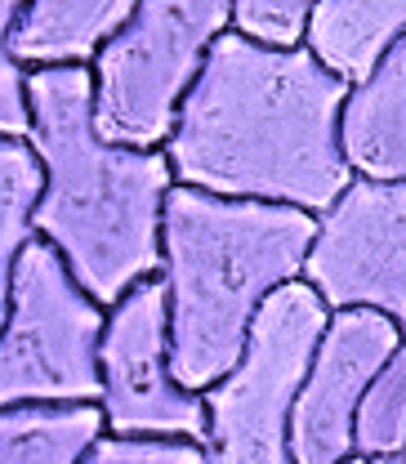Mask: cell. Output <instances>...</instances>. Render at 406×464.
Wrapping results in <instances>:
<instances>
[{
	"mask_svg": "<svg viewBox=\"0 0 406 464\" xmlns=\"http://www.w3.org/2000/svg\"><path fill=\"white\" fill-rule=\"evenodd\" d=\"M32 152L45 166L36 237L50 241L81 290L116 308L166 268L161 224L174 166L161 152L116 148L94 125V67H45L27 76Z\"/></svg>",
	"mask_w": 406,
	"mask_h": 464,
	"instance_id": "2",
	"label": "cell"
},
{
	"mask_svg": "<svg viewBox=\"0 0 406 464\" xmlns=\"http://www.w3.org/2000/svg\"><path fill=\"white\" fill-rule=\"evenodd\" d=\"M134 0H32L18 9L9 50L27 72L90 67L134 18Z\"/></svg>",
	"mask_w": 406,
	"mask_h": 464,
	"instance_id": "11",
	"label": "cell"
},
{
	"mask_svg": "<svg viewBox=\"0 0 406 464\" xmlns=\"http://www.w3.org/2000/svg\"><path fill=\"white\" fill-rule=\"evenodd\" d=\"M406 451V335L398 353L389 357L384 375L366 393L357 415V456L380 460V456H402Z\"/></svg>",
	"mask_w": 406,
	"mask_h": 464,
	"instance_id": "15",
	"label": "cell"
},
{
	"mask_svg": "<svg viewBox=\"0 0 406 464\" xmlns=\"http://www.w3.org/2000/svg\"><path fill=\"white\" fill-rule=\"evenodd\" d=\"M81 464H206L201 442H170V438H116L103 433Z\"/></svg>",
	"mask_w": 406,
	"mask_h": 464,
	"instance_id": "18",
	"label": "cell"
},
{
	"mask_svg": "<svg viewBox=\"0 0 406 464\" xmlns=\"http://www.w3.org/2000/svg\"><path fill=\"white\" fill-rule=\"evenodd\" d=\"M313 246L317 215L308 210L174 183L161 277L170 286V366L188 393H210L241 366L259 308L282 286L304 282Z\"/></svg>",
	"mask_w": 406,
	"mask_h": 464,
	"instance_id": "3",
	"label": "cell"
},
{
	"mask_svg": "<svg viewBox=\"0 0 406 464\" xmlns=\"http://www.w3.org/2000/svg\"><path fill=\"white\" fill-rule=\"evenodd\" d=\"M348 94L308 45L277 54L224 32L166 143L174 183L322 219L357 183L340 143Z\"/></svg>",
	"mask_w": 406,
	"mask_h": 464,
	"instance_id": "1",
	"label": "cell"
},
{
	"mask_svg": "<svg viewBox=\"0 0 406 464\" xmlns=\"http://www.w3.org/2000/svg\"><path fill=\"white\" fill-rule=\"evenodd\" d=\"M304 282L331 313L375 308L406 335V183L357 179L317 219Z\"/></svg>",
	"mask_w": 406,
	"mask_h": 464,
	"instance_id": "8",
	"label": "cell"
},
{
	"mask_svg": "<svg viewBox=\"0 0 406 464\" xmlns=\"http://www.w3.org/2000/svg\"><path fill=\"white\" fill-rule=\"evenodd\" d=\"M348 464H366V460H362V456H353V460H348Z\"/></svg>",
	"mask_w": 406,
	"mask_h": 464,
	"instance_id": "20",
	"label": "cell"
},
{
	"mask_svg": "<svg viewBox=\"0 0 406 464\" xmlns=\"http://www.w3.org/2000/svg\"><path fill=\"white\" fill-rule=\"evenodd\" d=\"M398 344L402 326L375 308H344L331 317L290 415L295 464H348L357 456L362 402Z\"/></svg>",
	"mask_w": 406,
	"mask_h": 464,
	"instance_id": "9",
	"label": "cell"
},
{
	"mask_svg": "<svg viewBox=\"0 0 406 464\" xmlns=\"http://www.w3.org/2000/svg\"><path fill=\"white\" fill-rule=\"evenodd\" d=\"M308 23H313V5L308 0H237L232 5V32L246 36L259 50H304L308 41Z\"/></svg>",
	"mask_w": 406,
	"mask_h": 464,
	"instance_id": "16",
	"label": "cell"
},
{
	"mask_svg": "<svg viewBox=\"0 0 406 464\" xmlns=\"http://www.w3.org/2000/svg\"><path fill=\"white\" fill-rule=\"evenodd\" d=\"M108 308L94 304L50 241H32L14 273L0 331V411L103 402Z\"/></svg>",
	"mask_w": 406,
	"mask_h": 464,
	"instance_id": "5",
	"label": "cell"
},
{
	"mask_svg": "<svg viewBox=\"0 0 406 464\" xmlns=\"http://www.w3.org/2000/svg\"><path fill=\"white\" fill-rule=\"evenodd\" d=\"M331 317L308 282H290L259 308L241 366L201 393L210 411L206 464H295L290 415Z\"/></svg>",
	"mask_w": 406,
	"mask_h": 464,
	"instance_id": "6",
	"label": "cell"
},
{
	"mask_svg": "<svg viewBox=\"0 0 406 464\" xmlns=\"http://www.w3.org/2000/svg\"><path fill=\"white\" fill-rule=\"evenodd\" d=\"M344 161L357 179L406 183V41L362 85L340 116Z\"/></svg>",
	"mask_w": 406,
	"mask_h": 464,
	"instance_id": "10",
	"label": "cell"
},
{
	"mask_svg": "<svg viewBox=\"0 0 406 464\" xmlns=\"http://www.w3.org/2000/svg\"><path fill=\"white\" fill-rule=\"evenodd\" d=\"M45 197V166L32 143L0 139V331L14 304V273L36 241V206Z\"/></svg>",
	"mask_w": 406,
	"mask_h": 464,
	"instance_id": "14",
	"label": "cell"
},
{
	"mask_svg": "<svg viewBox=\"0 0 406 464\" xmlns=\"http://www.w3.org/2000/svg\"><path fill=\"white\" fill-rule=\"evenodd\" d=\"M14 0H0V139H32V99H27V67L14 58L9 41H14V23H18Z\"/></svg>",
	"mask_w": 406,
	"mask_h": 464,
	"instance_id": "17",
	"label": "cell"
},
{
	"mask_svg": "<svg viewBox=\"0 0 406 464\" xmlns=\"http://www.w3.org/2000/svg\"><path fill=\"white\" fill-rule=\"evenodd\" d=\"M228 27V0H139L125 32L94 58L99 134L116 148L161 152Z\"/></svg>",
	"mask_w": 406,
	"mask_h": 464,
	"instance_id": "4",
	"label": "cell"
},
{
	"mask_svg": "<svg viewBox=\"0 0 406 464\" xmlns=\"http://www.w3.org/2000/svg\"><path fill=\"white\" fill-rule=\"evenodd\" d=\"M402 456H406V451H402Z\"/></svg>",
	"mask_w": 406,
	"mask_h": 464,
	"instance_id": "21",
	"label": "cell"
},
{
	"mask_svg": "<svg viewBox=\"0 0 406 464\" xmlns=\"http://www.w3.org/2000/svg\"><path fill=\"white\" fill-rule=\"evenodd\" d=\"M366 464H406V456H380V460H366Z\"/></svg>",
	"mask_w": 406,
	"mask_h": 464,
	"instance_id": "19",
	"label": "cell"
},
{
	"mask_svg": "<svg viewBox=\"0 0 406 464\" xmlns=\"http://www.w3.org/2000/svg\"><path fill=\"white\" fill-rule=\"evenodd\" d=\"M108 433L99 402L9 406L0 411V464H81Z\"/></svg>",
	"mask_w": 406,
	"mask_h": 464,
	"instance_id": "13",
	"label": "cell"
},
{
	"mask_svg": "<svg viewBox=\"0 0 406 464\" xmlns=\"http://www.w3.org/2000/svg\"><path fill=\"white\" fill-rule=\"evenodd\" d=\"M406 41V0H322L313 5L308 50L340 81L362 85Z\"/></svg>",
	"mask_w": 406,
	"mask_h": 464,
	"instance_id": "12",
	"label": "cell"
},
{
	"mask_svg": "<svg viewBox=\"0 0 406 464\" xmlns=\"http://www.w3.org/2000/svg\"><path fill=\"white\" fill-rule=\"evenodd\" d=\"M170 344V286L152 277L108 308L103 331V415L116 438H210V411L201 393H188L174 380Z\"/></svg>",
	"mask_w": 406,
	"mask_h": 464,
	"instance_id": "7",
	"label": "cell"
}]
</instances>
